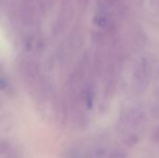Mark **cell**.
<instances>
[{
	"mask_svg": "<svg viewBox=\"0 0 159 158\" xmlns=\"http://www.w3.org/2000/svg\"><path fill=\"white\" fill-rule=\"evenodd\" d=\"M150 79L147 66L144 62L139 64L133 72V88L137 92H143L148 86Z\"/></svg>",
	"mask_w": 159,
	"mask_h": 158,
	"instance_id": "obj_1",
	"label": "cell"
},
{
	"mask_svg": "<svg viewBox=\"0 0 159 158\" xmlns=\"http://www.w3.org/2000/svg\"><path fill=\"white\" fill-rule=\"evenodd\" d=\"M143 120V114L138 108H130L122 115V121L130 128L139 127Z\"/></svg>",
	"mask_w": 159,
	"mask_h": 158,
	"instance_id": "obj_2",
	"label": "cell"
}]
</instances>
